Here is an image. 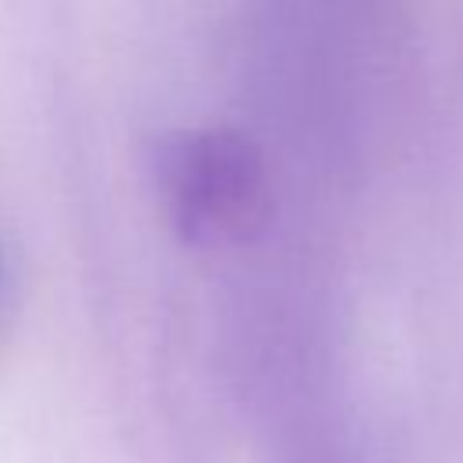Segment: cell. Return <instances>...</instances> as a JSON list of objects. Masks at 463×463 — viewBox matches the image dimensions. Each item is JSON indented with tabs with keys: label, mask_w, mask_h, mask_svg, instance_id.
I'll return each instance as SVG.
<instances>
[{
	"label": "cell",
	"mask_w": 463,
	"mask_h": 463,
	"mask_svg": "<svg viewBox=\"0 0 463 463\" xmlns=\"http://www.w3.org/2000/svg\"><path fill=\"white\" fill-rule=\"evenodd\" d=\"M4 289H7V268H4V253H0V304H4Z\"/></svg>",
	"instance_id": "obj_2"
},
{
	"label": "cell",
	"mask_w": 463,
	"mask_h": 463,
	"mask_svg": "<svg viewBox=\"0 0 463 463\" xmlns=\"http://www.w3.org/2000/svg\"><path fill=\"white\" fill-rule=\"evenodd\" d=\"M159 195L188 242L239 239L260 221L264 170L250 141L228 130H181L156 152Z\"/></svg>",
	"instance_id": "obj_1"
}]
</instances>
